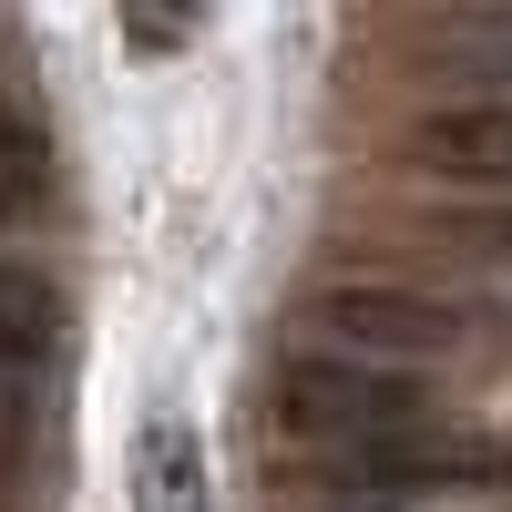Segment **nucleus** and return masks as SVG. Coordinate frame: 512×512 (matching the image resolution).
<instances>
[{"mask_svg":"<svg viewBox=\"0 0 512 512\" xmlns=\"http://www.w3.org/2000/svg\"><path fill=\"white\" fill-rule=\"evenodd\" d=\"M492 246H502V267H512V205H502V216H492Z\"/></svg>","mask_w":512,"mask_h":512,"instance_id":"obj_7","label":"nucleus"},{"mask_svg":"<svg viewBox=\"0 0 512 512\" xmlns=\"http://www.w3.org/2000/svg\"><path fill=\"white\" fill-rule=\"evenodd\" d=\"M420 431H441V410L410 369L287 349L267 379V451H287L297 472H328V492H369V472Z\"/></svg>","mask_w":512,"mask_h":512,"instance_id":"obj_1","label":"nucleus"},{"mask_svg":"<svg viewBox=\"0 0 512 512\" xmlns=\"http://www.w3.org/2000/svg\"><path fill=\"white\" fill-rule=\"evenodd\" d=\"M277 512H400V502H379V492H297Z\"/></svg>","mask_w":512,"mask_h":512,"instance_id":"obj_6","label":"nucleus"},{"mask_svg":"<svg viewBox=\"0 0 512 512\" xmlns=\"http://www.w3.org/2000/svg\"><path fill=\"white\" fill-rule=\"evenodd\" d=\"M441 62H461L472 93H512V21H431L420 31Z\"/></svg>","mask_w":512,"mask_h":512,"instance_id":"obj_5","label":"nucleus"},{"mask_svg":"<svg viewBox=\"0 0 512 512\" xmlns=\"http://www.w3.org/2000/svg\"><path fill=\"white\" fill-rule=\"evenodd\" d=\"M410 164L441 185H502L512 195V93H441L410 113Z\"/></svg>","mask_w":512,"mask_h":512,"instance_id":"obj_3","label":"nucleus"},{"mask_svg":"<svg viewBox=\"0 0 512 512\" xmlns=\"http://www.w3.org/2000/svg\"><path fill=\"white\" fill-rule=\"evenodd\" d=\"M134 512H205V441L185 420H144V441H134Z\"/></svg>","mask_w":512,"mask_h":512,"instance_id":"obj_4","label":"nucleus"},{"mask_svg":"<svg viewBox=\"0 0 512 512\" xmlns=\"http://www.w3.org/2000/svg\"><path fill=\"white\" fill-rule=\"evenodd\" d=\"M297 328H308V349H328V359H369V369H410V379H420V359H451L461 338H472L461 308H441V297H420L400 277L318 287L308 308H297Z\"/></svg>","mask_w":512,"mask_h":512,"instance_id":"obj_2","label":"nucleus"}]
</instances>
